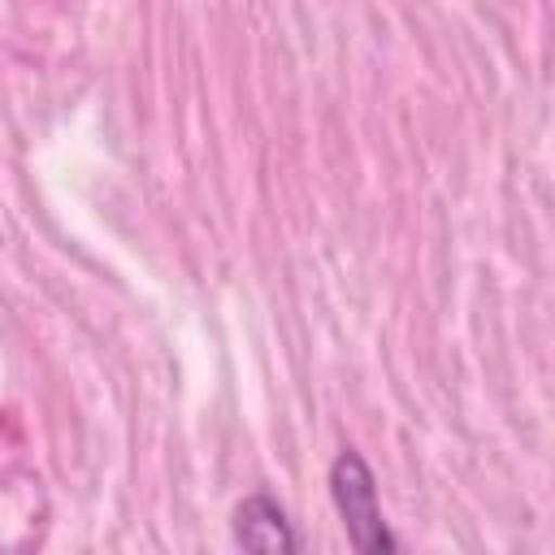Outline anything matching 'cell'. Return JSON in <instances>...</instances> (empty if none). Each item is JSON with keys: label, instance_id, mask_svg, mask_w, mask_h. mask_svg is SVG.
I'll use <instances>...</instances> for the list:
<instances>
[{"label": "cell", "instance_id": "1", "mask_svg": "<svg viewBox=\"0 0 555 555\" xmlns=\"http://www.w3.org/2000/svg\"><path fill=\"white\" fill-rule=\"evenodd\" d=\"M330 499H334L338 520L347 529V542L356 551H364V555H390V551H399V538L382 520L377 477H373L369 460L356 447H343L334 455V464H330Z\"/></svg>", "mask_w": 555, "mask_h": 555}, {"label": "cell", "instance_id": "2", "mask_svg": "<svg viewBox=\"0 0 555 555\" xmlns=\"http://www.w3.org/2000/svg\"><path fill=\"white\" fill-rule=\"evenodd\" d=\"M234 542L243 551H256V555H291V551H299V533H295L286 507L264 490L247 494L234 507Z\"/></svg>", "mask_w": 555, "mask_h": 555}]
</instances>
